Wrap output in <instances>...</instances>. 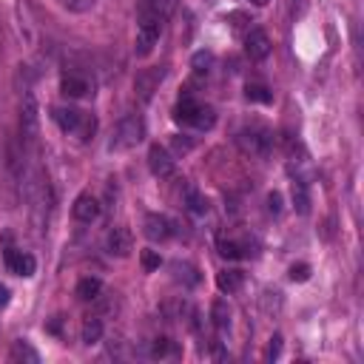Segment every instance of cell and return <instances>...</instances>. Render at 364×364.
<instances>
[{
	"instance_id": "6da1fadb",
	"label": "cell",
	"mask_w": 364,
	"mask_h": 364,
	"mask_svg": "<svg viewBox=\"0 0 364 364\" xmlns=\"http://www.w3.org/2000/svg\"><path fill=\"white\" fill-rule=\"evenodd\" d=\"M162 20H165V11H162V0H139V9H136V54L139 57H148L159 40V31H162Z\"/></svg>"
},
{
	"instance_id": "7a4b0ae2",
	"label": "cell",
	"mask_w": 364,
	"mask_h": 364,
	"mask_svg": "<svg viewBox=\"0 0 364 364\" xmlns=\"http://www.w3.org/2000/svg\"><path fill=\"white\" fill-rule=\"evenodd\" d=\"M51 117H54V122L60 125V131L74 134V136H80L82 142L91 139V134H94V128H97V119H94L91 114H85V111H80V108H71V105H57V108H51Z\"/></svg>"
},
{
	"instance_id": "3957f363",
	"label": "cell",
	"mask_w": 364,
	"mask_h": 364,
	"mask_svg": "<svg viewBox=\"0 0 364 364\" xmlns=\"http://www.w3.org/2000/svg\"><path fill=\"white\" fill-rule=\"evenodd\" d=\"M142 139H145V119H142L139 114H128V117H122V119L117 122L108 148H111V151H131V148H136Z\"/></svg>"
},
{
	"instance_id": "277c9868",
	"label": "cell",
	"mask_w": 364,
	"mask_h": 364,
	"mask_svg": "<svg viewBox=\"0 0 364 364\" xmlns=\"http://www.w3.org/2000/svg\"><path fill=\"white\" fill-rule=\"evenodd\" d=\"M37 136H40V108H37L34 94L26 91L20 100V139L26 145H34Z\"/></svg>"
},
{
	"instance_id": "5b68a950",
	"label": "cell",
	"mask_w": 364,
	"mask_h": 364,
	"mask_svg": "<svg viewBox=\"0 0 364 364\" xmlns=\"http://www.w3.org/2000/svg\"><path fill=\"white\" fill-rule=\"evenodd\" d=\"M236 142H239V148H242L245 154H250V156H264V154L270 151L273 136H270L267 131H262V128H245V131H239Z\"/></svg>"
},
{
	"instance_id": "8992f818",
	"label": "cell",
	"mask_w": 364,
	"mask_h": 364,
	"mask_svg": "<svg viewBox=\"0 0 364 364\" xmlns=\"http://www.w3.org/2000/svg\"><path fill=\"white\" fill-rule=\"evenodd\" d=\"M162 77H165V68H159V65L142 68V71L136 74V80H134V91H136V97H139L142 102H148V100L154 97V91L159 88Z\"/></svg>"
},
{
	"instance_id": "52a82bcc",
	"label": "cell",
	"mask_w": 364,
	"mask_h": 364,
	"mask_svg": "<svg viewBox=\"0 0 364 364\" xmlns=\"http://www.w3.org/2000/svg\"><path fill=\"white\" fill-rule=\"evenodd\" d=\"M142 230L151 242H168L173 236V222L165 213H148L142 222Z\"/></svg>"
},
{
	"instance_id": "ba28073f",
	"label": "cell",
	"mask_w": 364,
	"mask_h": 364,
	"mask_svg": "<svg viewBox=\"0 0 364 364\" xmlns=\"http://www.w3.org/2000/svg\"><path fill=\"white\" fill-rule=\"evenodd\" d=\"M105 250L111 253V256H117V259H125L131 250H134V236H131V230L128 228H111L108 230V236H105Z\"/></svg>"
},
{
	"instance_id": "9c48e42d",
	"label": "cell",
	"mask_w": 364,
	"mask_h": 364,
	"mask_svg": "<svg viewBox=\"0 0 364 364\" xmlns=\"http://www.w3.org/2000/svg\"><path fill=\"white\" fill-rule=\"evenodd\" d=\"M148 168H151V173L156 179L171 176L173 173V156H171V151L162 148V145H151L148 148Z\"/></svg>"
},
{
	"instance_id": "30bf717a",
	"label": "cell",
	"mask_w": 364,
	"mask_h": 364,
	"mask_svg": "<svg viewBox=\"0 0 364 364\" xmlns=\"http://www.w3.org/2000/svg\"><path fill=\"white\" fill-rule=\"evenodd\" d=\"M3 259H6V267H9L11 273H17V276H31L34 267H37V262H34L31 253H26V250H20V247H11V245L6 247Z\"/></svg>"
},
{
	"instance_id": "8fae6325",
	"label": "cell",
	"mask_w": 364,
	"mask_h": 364,
	"mask_svg": "<svg viewBox=\"0 0 364 364\" xmlns=\"http://www.w3.org/2000/svg\"><path fill=\"white\" fill-rule=\"evenodd\" d=\"M60 91H63L68 100H80V97H88V94H91V82H88L85 74L68 71V74H63V80H60Z\"/></svg>"
},
{
	"instance_id": "7c38bea8",
	"label": "cell",
	"mask_w": 364,
	"mask_h": 364,
	"mask_svg": "<svg viewBox=\"0 0 364 364\" xmlns=\"http://www.w3.org/2000/svg\"><path fill=\"white\" fill-rule=\"evenodd\" d=\"M245 54L250 60H264L270 54V37L262 28H250L245 34Z\"/></svg>"
},
{
	"instance_id": "4fadbf2b",
	"label": "cell",
	"mask_w": 364,
	"mask_h": 364,
	"mask_svg": "<svg viewBox=\"0 0 364 364\" xmlns=\"http://www.w3.org/2000/svg\"><path fill=\"white\" fill-rule=\"evenodd\" d=\"M71 213L77 222H94L100 216V199L94 193H80L71 205Z\"/></svg>"
},
{
	"instance_id": "5bb4252c",
	"label": "cell",
	"mask_w": 364,
	"mask_h": 364,
	"mask_svg": "<svg viewBox=\"0 0 364 364\" xmlns=\"http://www.w3.org/2000/svg\"><path fill=\"white\" fill-rule=\"evenodd\" d=\"M242 282H245V273L236 270V267H225V270L216 273V284H219L222 293H236L242 287Z\"/></svg>"
},
{
	"instance_id": "9a60e30c",
	"label": "cell",
	"mask_w": 364,
	"mask_h": 364,
	"mask_svg": "<svg viewBox=\"0 0 364 364\" xmlns=\"http://www.w3.org/2000/svg\"><path fill=\"white\" fill-rule=\"evenodd\" d=\"M74 293H77V299H82V301H97V299L102 296V282L94 279V276H85V279L77 282Z\"/></svg>"
},
{
	"instance_id": "2e32d148",
	"label": "cell",
	"mask_w": 364,
	"mask_h": 364,
	"mask_svg": "<svg viewBox=\"0 0 364 364\" xmlns=\"http://www.w3.org/2000/svg\"><path fill=\"white\" fill-rule=\"evenodd\" d=\"M219 253L225 256V259H245V256H250L253 250H250V245L247 242H236V239H219Z\"/></svg>"
},
{
	"instance_id": "e0dca14e",
	"label": "cell",
	"mask_w": 364,
	"mask_h": 364,
	"mask_svg": "<svg viewBox=\"0 0 364 364\" xmlns=\"http://www.w3.org/2000/svg\"><path fill=\"white\" fill-rule=\"evenodd\" d=\"M171 270H173V279H176V282H182L185 287L199 284V270H196L193 264H188V262H173V264H171Z\"/></svg>"
},
{
	"instance_id": "ac0fdd59",
	"label": "cell",
	"mask_w": 364,
	"mask_h": 364,
	"mask_svg": "<svg viewBox=\"0 0 364 364\" xmlns=\"http://www.w3.org/2000/svg\"><path fill=\"white\" fill-rule=\"evenodd\" d=\"M210 321H213V327L222 330V333L230 327V307H228L225 299H216V301L210 304Z\"/></svg>"
},
{
	"instance_id": "d6986e66",
	"label": "cell",
	"mask_w": 364,
	"mask_h": 364,
	"mask_svg": "<svg viewBox=\"0 0 364 364\" xmlns=\"http://www.w3.org/2000/svg\"><path fill=\"white\" fill-rule=\"evenodd\" d=\"M80 336H82L85 344H97V341L102 338V318H100V316H85Z\"/></svg>"
},
{
	"instance_id": "ffe728a7",
	"label": "cell",
	"mask_w": 364,
	"mask_h": 364,
	"mask_svg": "<svg viewBox=\"0 0 364 364\" xmlns=\"http://www.w3.org/2000/svg\"><path fill=\"white\" fill-rule=\"evenodd\" d=\"M213 122H216L213 108L199 102V108H196V114H193V122H191V125H193V128H199V131H208V128H213Z\"/></svg>"
},
{
	"instance_id": "44dd1931",
	"label": "cell",
	"mask_w": 364,
	"mask_h": 364,
	"mask_svg": "<svg viewBox=\"0 0 364 364\" xmlns=\"http://www.w3.org/2000/svg\"><path fill=\"white\" fill-rule=\"evenodd\" d=\"M11 361H31V364H37L40 355H37V350H34L28 341H14V347H11Z\"/></svg>"
},
{
	"instance_id": "7402d4cb",
	"label": "cell",
	"mask_w": 364,
	"mask_h": 364,
	"mask_svg": "<svg viewBox=\"0 0 364 364\" xmlns=\"http://www.w3.org/2000/svg\"><path fill=\"white\" fill-rule=\"evenodd\" d=\"M293 205L299 208V213H307L310 210V196H307V185L301 179L293 182Z\"/></svg>"
},
{
	"instance_id": "603a6c76",
	"label": "cell",
	"mask_w": 364,
	"mask_h": 364,
	"mask_svg": "<svg viewBox=\"0 0 364 364\" xmlns=\"http://www.w3.org/2000/svg\"><path fill=\"white\" fill-rule=\"evenodd\" d=\"M185 205H188L191 213H205V210H208V199H205L196 188H188V193H185Z\"/></svg>"
},
{
	"instance_id": "cb8c5ba5",
	"label": "cell",
	"mask_w": 364,
	"mask_h": 364,
	"mask_svg": "<svg viewBox=\"0 0 364 364\" xmlns=\"http://www.w3.org/2000/svg\"><path fill=\"white\" fill-rule=\"evenodd\" d=\"M245 97L253 100V102H270V100H273V94H270L262 82H250V85L245 88Z\"/></svg>"
},
{
	"instance_id": "d4e9b609",
	"label": "cell",
	"mask_w": 364,
	"mask_h": 364,
	"mask_svg": "<svg viewBox=\"0 0 364 364\" xmlns=\"http://www.w3.org/2000/svg\"><path fill=\"white\" fill-rule=\"evenodd\" d=\"M191 65H193L196 74H208L210 65H213V54H210V51H196L193 60H191Z\"/></svg>"
},
{
	"instance_id": "484cf974",
	"label": "cell",
	"mask_w": 364,
	"mask_h": 364,
	"mask_svg": "<svg viewBox=\"0 0 364 364\" xmlns=\"http://www.w3.org/2000/svg\"><path fill=\"white\" fill-rule=\"evenodd\" d=\"M65 11H77V14H82V11H88L91 6H94V0H57Z\"/></svg>"
},
{
	"instance_id": "4316f807",
	"label": "cell",
	"mask_w": 364,
	"mask_h": 364,
	"mask_svg": "<svg viewBox=\"0 0 364 364\" xmlns=\"http://www.w3.org/2000/svg\"><path fill=\"white\" fill-rule=\"evenodd\" d=\"M159 264H162V259H159L156 250H142V267L145 270H156Z\"/></svg>"
},
{
	"instance_id": "83f0119b",
	"label": "cell",
	"mask_w": 364,
	"mask_h": 364,
	"mask_svg": "<svg viewBox=\"0 0 364 364\" xmlns=\"http://www.w3.org/2000/svg\"><path fill=\"white\" fill-rule=\"evenodd\" d=\"M171 148H173L176 154H188V151L193 148V139H191V136H173V139H171Z\"/></svg>"
},
{
	"instance_id": "f1b7e54d",
	"label": "cell",
	"mask_w": 364,
	"mask_h": 364,
	"mask_svg": "<svg viewBox=\"0 0 364 364\" xmlns=\"http://www.w3.org/2000/svg\"><path fill=\"white\" fill-rule=\"evenodd\" d=\"M290 279L293 282H307L310 279V264H293L290 267Z\"/></svg>"
},
{
	"instance_id": "f546056e",
	"label": "cell",
	"mask_w": 364,
	"mask_h": 364,
	"mask_svg": "<svg viewBox=\"0 0 364 364\" xmlns=\"http://www.w3.org/2000/svg\"><path fill=\"white\" fill-rule=\"evenodd\" d=\"M171 350H173V344H171L168 338H156V341H154V350H151V353H154V355H168Z\"/></svg>"
},
{
	"instance_id": "4dcf8cb0",
	"label": "cell",
	"mask_w": 364,
	"mask_h": 364,
	"mask_svg": "<svg viewBox=\"0 0 364 364\" xmlns=\"http://www.w3.org/2000/svg\"><path fill=\"white\" fill-rule=\"evenodd\" d=\"M267 210H270V213H279V210H282V196H279V193H270V196H267Z\"/></svg>"
},
{
	"instance_id": "1f68e13d",
	"label": "cell",
	"mask_w": 364,
	"mask_h": 364,
	"mask_svg": "<svg viewBox=\"0 0 364 364\" xmlns=\"http://www.w3.org/2000/svg\"><path fill=\"white\" fill-rule=\"evenodd\" d=\"M279 350H282V336L276 333V336L270 338V350H267V355H270V358H276V355H279Z\"/></svg>"
},
{
	"instance_id": "d6a6232c",
	"label": "cell",
	"mask_w": 364,
	"mask_h": 364,
	"mask_svg": "<svg viewBox=\"0 0 364 364\" xmlns=\"http://www.w3.org/2000/svg\"><path fill=\"white\" fill-rule=\"evenodd\" d=\"M228 20H230V26H233V28H242V23H247V14H242V11H233Z\"/></svg>"
},
{
	"instance_id": "836d02e7",
	"label": "cell",
	"mask_w": 364,
	"mask_h": 364,
	"mask_svg": "<svg viewBox=\"0 0 364 364\" xmlns=\"http://www.w3.org/2000/svg\"><path fill=\"white\" fill-rule=\"evenodd\" d=\"M6 301H9V287L0 284V304H6Z\"/></svg>"
},
{
	"instance_id": "e575fe53",
	"label": "cell",
	"mask_w": 364,
	"mask_h": 364,
	"mask_svg": "<svg viewBox=\"0 0 364 364\" xmlns=\"http://www.w3.org/2000/svg\"><path fill=\"white\" fill-rule=\"evenodd\" d=\"M296 3H299V14H301V11H304V3H307V0H293V6H296Z\"/></svg>"
},
{
	"instance_id": "d590c367",
	"label": "cell",
	"mask_w": 364,
	"mask_h": 364,
	"mask_svg": "<svg viewBox=\"0 0 364 364\" xmlns=\"http://www.w3.org/2000/svg\"><path fill=\"white\" fill-rule=\"evenodd\" d=\"M250 3H256V6H264V3H267V0H250Z\"/></svg>"
}]
</instances>
